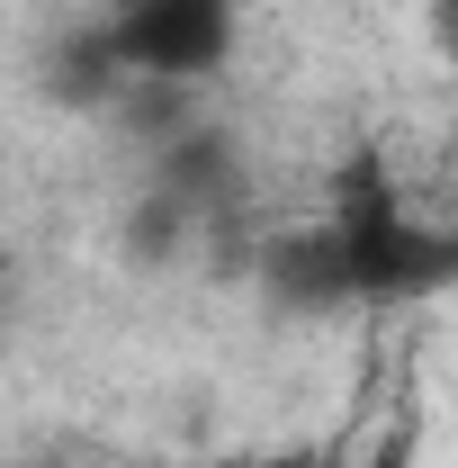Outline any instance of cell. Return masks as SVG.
Returning <instances> with one entry per match:
<instances>
[{"instance_id": "obj_1", "label": "cell", "mask_w": 458, "mask_h": 468, "mask_svg": "<svg viewBox=\"0 0 458 468\" xmlns=\"http://www.w3.org/2000/svg\"><path fill=\"white\" fill-rule=\"evenodd\" d=\"M109 55L126 81H162V90H198L216 81L243 46V0H109L99 18Z\"/></svg>"}, {"instance_id": "obj_2", "label": "cell", "mask_w": 458, "mask_h": 468, "mask_svg": "<svg viewBox=\"0 0 458 468\" xmlns=\"http://www.w3.org/2000/svg\"><path fill=\"white\" fill-rule=\"evenodd\" d=\"M225 468H350V460L324 441H297V451H252V460H225Z\"/></svg>"}, {"instance_id": "obj_3", "label": "cell", "mask_w": 458, "mask_h": 468, "mask_svg": "<svg viewBox=\"0 0 458 468\" xmlns=\"http://www.w3.org/2000/svg\"><path fill=\"white\" fill-rule=\"evenodd\" d=\"M422 18H432V46H441V63L458 72V0H422Z\"/></svg>"}, {"instance_id": "obj_4", "label": "cell", "mask_w": 458, "mask_h": 468, "mask_svg": "<svg viewBox=\"0 0 458 468\" xmlns=\"http://www.w3.org/2000/svg\"><path fill=\"white\" fill-rule=\"evenodd\" d=\"M27 468H46V460H27Z\"/></svg>"}]
</instances>
